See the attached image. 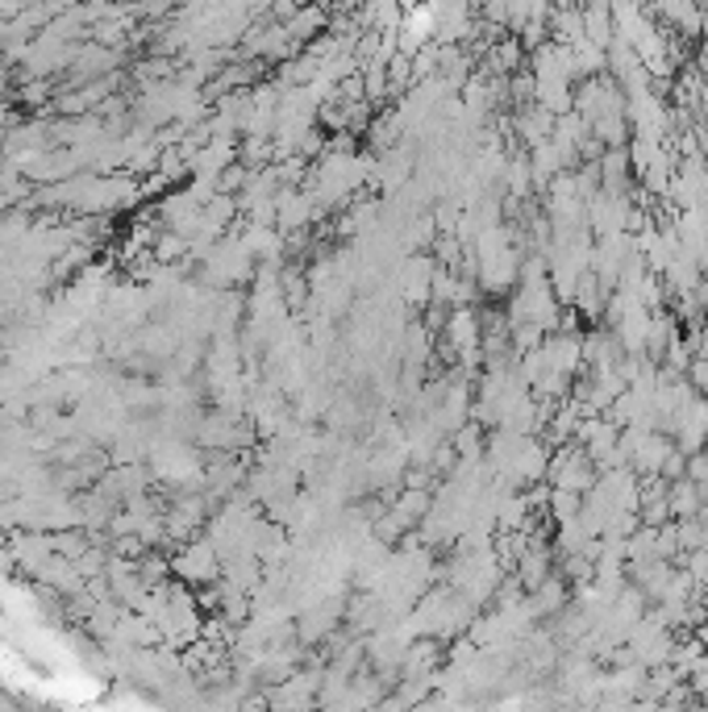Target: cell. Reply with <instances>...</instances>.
I'll return each mask as SVG.
<instances>
[{
	"instance_id": "6da1fadb",
	"label": "cell",
	"mask_w": 708,
	"mask_h": 712,
	"mask_svg": "<svg viewBox=\"0 0 708 712\" xmlns=\"http://www.w3.org/2000/svg\"><path fill=\"white\" fill-rule=\"evenodd\" d=\"M666 504H671V517H675V521H680V517H700V508L708 504V492L684 475V480L666 483Z\"/></svg>"
},
{
	"instance_id": "7a4b0ae2",
	"label": "cell",
	"mask_w": 708,
	"mask_h": 712,
	"mask_svg": "<svg viewBox=\"0 0 708 712\" xmlns=\"http://www.w3.org/2000/svg\"><path fill=\"white\" fill-rule=\"evenodd\" d=\"M175 571L180 575H187V579H196V584H205V579H213L217 575V550L205 542L187 546L184 554L175 559Z\"/></svg>"
},
{
	"instance_id": "3957f363",
	"label": "cell",
	"mask_w": 708,
	"mask_h": 712,
	"mask_svg": "<svg viewBox=\"0 0 708 712\" xmlns=\"http://www.w3.org/2000/svg\"><path fill=\"white\" fill-rule=\"evenodd\" d=\"M580 508H583L580 492H571V487H555V483H550V501H546V513H550V521H555V525L575 521V517H580Z\"/></svg>"
},
{
	"instance_id": "277c9868",
	"label": "cell",
	"mask_w": 708,
	"mask_h": 712,
	"mask_svg": "<svg viewBox=\"0 0 708 712\" xmlns=\"http://www.w3.org/2000/svg\"><path fill=\"white\" fill-rule=\"evenodd\" d=\"M687 480L700 483V487L708 492V446H700V450L687 455Z\"/></svg>"
},
{
	"instance_id": "5b68a950",
	"label": "cell",
	"mask_w": 708,
	"mask_h": 712,
	"mask_svg": "<svg viewBox=\"0 0 708 712\" xmlns=\"http://www.w3.org/2000/svg\"><path fill=\"white\" fill-rule=\"evenodd\" d=\"M659 475H663V480H684V475H687V455L680 450V446H671V455L663 459Z\"/></svg>"
},
{
	"instance_id": "8992f818",
	"label": "cell",
	"mask_w": 708,
	"mask_h": 712,
	"mask_svg": "<svg viewBox=\"0 0 708 712\" xmlns=\"http://www.w3.org/2000/svg\"><path fill=\"white\" fill-rule=\"evenodd\" d=\"M104 4H129V0H104Z\"/></svg>"
},
{
	"instance_id": "52a82bcc",
	"label": "cell",
	"mask_w": 708,
	"mask_h": 712,
	"mask_svg": "<svg viewBox=\"0 0 708 712\" xmlns=\"http://www.w3.org/2000/svg\"><path fill=\"white\" fill-rule=\"evenodd\" d=\"M705 400H708V388H705Z\"/></svg>"
}]
</instances>
